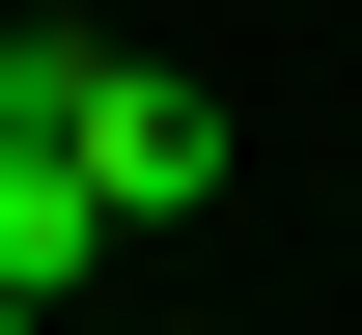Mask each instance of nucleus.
I'll use <instances>...</instances> for the list:
<instances>
[{"instance_id": "obj_1", "label": "nucleus", "mask_w": 362, "mask_h": 335, "mask_svg": "<svg viewBox=\"0 0 362 335\" xmlns=\"http://www.w3.org/2000/svg\"><path fill=\"white\" fill-rule=\"evenodd\" d=\"M0 140H56L139 251H168L195 195H223V84H168V56H139V28H84V0H0Z\"/></svg>"}, {"instance_id": "obj_3", "label": "nucleus", "mask_w": 362, "mask_h": 335, "mask_svg": "<svg viewBox=\"0 0 362 335\" xmlns=\"http://www.w3.org/2000/svg\"><path fill=\"white\" fill-rule=\"evenodd\" d=\"M0 335H56V307H0Z\"/></svg>"}, {"instance_id": "obj_2", "label": "nucleus", "mask_w": 362, "mask_h": 335, "mask_svg": "<svg viewBox=\"0 0 362 335\" xmlns=\"http://www.w3.org/2000/svg\"><path fill=\"white\" fill-rule=\"evenodd\" d=\"M112 251H139V224H112L84 168H56V140H0V307H84Z\"/></svg>"}]
</instances>
